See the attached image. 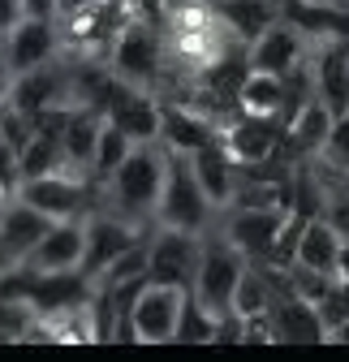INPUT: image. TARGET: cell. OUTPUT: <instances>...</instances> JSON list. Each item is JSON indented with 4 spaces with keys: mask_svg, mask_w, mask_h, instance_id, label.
<instances>
[{
    "mask_svg": "<svg viewBox=\"0 0 349 362\" xmlns=\"http://www.w3.org/2000/svg\"><path fill=\"white\" fill-rule=\"evenodd\" d=\"M26 18H48V22H61V0H22Z\"/></svg>",
    "mask_w": 349,
    "mask_h": 362,
    "instance_id": "28",
    "label": "cell"
},
{
    "mask_svg": "<svg viewBox=\"0 0 349 362\" xmlns=\"http://www.w3.org/2000/svg\"><path fill=\"white\" fill-rule=\"evenodd\" d=\"M311 74H315V95L336 117L349 112V39H315Z\"/></svg>",
    "mask_w": 349,
    "mask_h": 362,
    "instance_id": "14",
    "label": "cell"
},
{
    "mask_svg": "<svg viewBox=\"0 0 349 362\" xmlns=\"http://www.w3.org/2000/svg\"><path fill=\"white\" fill-rule=\"evenodd\" d=\"M237 104H242V112L276 117V121H280V108H285V74L250 69L246 82H242V90H237Z\"/></svg>",
    "mask_w": 349,
    "mask_h": 362,
    "instance_id": "22",
    "label": "cell"
},
{
    "mask_svg": "<svg viewBox=\"0 0 349 362\" xmlns=\"http://www.w3.org/2000/svg\"><path fill=\"white\" fill-rule=\"evenodd\" d=\"M9 48V69L13 74H26V69H39V65H52L65 48L61 39V22H48V18H22L13 26V35L5 39Z\"/></svg>",
    "mask_w": 349,
    "mask_h": 362,
    "instance_id": "13",
    "label": "cell"
},
{
    "mask_svg": "<svg viewBox=\"0 0 349 362\" xmlns=\"http://www.w3.org/2000/svg\"><path fill=\"white\" fill-rule=\"evenodd\" d=\"M246 57H250V69H268V74H293L302 61L311 57V39L302 35L293 22H276L272 30H264L250 48H246Z\"/></svg>",
    "mask_w": 349,
    "mask_h": 362,
    "instance_id": "15",
    "label": "cell"
},
{
    "mask_svg": "<svg viewBox=\"0 0 349 362\" xmlns=\"http://www.w3.org/2000/svg\"><path fill=\"white\" fill-rule=\"evenodd\" d=\"M39 306L26 298H0V341H35L39 337Z\"/></svg>",
    "mask_w": 349,
    "mask_h": 362,
    "instance_id": "25",
    "label": "cell"
},
{
    "mask_svg": "<svg viewBox=\"0 0 349 362\" xmlns=\"http://www.w3.org/2000/svg\"><path fill=\"white\" fill-rule=\"evenodd\" d=\"M9 267H18V259L9 255V246H5V238H0V272H9Z\"/></svg>",
    "mask_w": 349,
    "mask_h": 362,
    "instance_id": "32",
    "label": "cell"
},
{
    "mask_svg": "<svg viewBox=\"0 0 349 362\" xmlns=\"http://www.w3.org/2000/svg\"><path fill=\"white\" fill-rule=\"evenodd\" d=\"M52 216L48 211H39L35 203H26V199H9L5 207H0V238H5V246H9V255L22 263L43 238H48V229H52Z\"/></svg>",
    "mask_w": 349,
    "mask_h": 362,
    "instance_id": "16",
    "label": "cell"
},
{
    "mask_svg": "<svg viewBox=\"0 0 349 362\" xmlns=\"http://www.w3.org/2000/svg\"><path fill=\"white\" fill-rule=\"evenodd\" d=\"M26 18V9H22V0H0V39H9L13 35V26Z\"/></svg>",
    "mask_w": 349,
    "mask_h": 362,
    "instance_id": "27",
    "label": "cell"
},
{
    "mask_svg": "<svg viewBox=\"0 0 349 362\" xmlns=\"http://www.w3.org/2000/svg\"><path fill=\"white\" fill-rule=\"evenodd\" d=\"M211 5H215V0H211Z\"/></svg>",
    "mask_w": 349,
    "mask_h": 362,
    "instance_id": "33",
    "label": "cell"
},
{
    "mask_svg": "<svg viewBox=\"0 0 349 362\" xmlns=\"http://www.w3.org/2000/svg\"><path fill=\"white\" fill-rule=\"evenodd\" d=\"M332 125H336V112L319 100V95H311L307 104L297 108V117L285 125V139H289V151L297 156V160H315L324 147H328V134H332Z\"/></svg>",
    "mask_w": 349,
    "mask_h": 362,
    "instance_id": "20",
    "label": "cell"
},
{
    "mask_svg": "<svg viewBox=\"0 0 349 362\" xmlns=\"http://www.w3.org/2000/svg\"><path fill=\"white\" fill-rule=\"evenodd\" d=\"M215 139H220V121H215V117H207L203 108H194V104H186V100L160 95V143H164L168 151L194 156L199 147H207V143H215Z\"/></svg>",
    "mask_w": 349,
    "mask_h": 362,
    "instance_id": "12",
    "label": "cell"
},
{
    "mask_svg": "<svg viewBox=\"0 0 349 362\" xmlns=\"http://www.w3.org/2000/svg\"><path fill=\"white\" fill-rule=\"evenodd\" d=\"M18 199L35 203L52 220H73V216H86L91 207H100V186L91 181V173L69 164V168H52L43 177H26Z\"/></svg>",
    "mask_w": 349,
    "mask_h": 362,
    "instance_id": "5",
    "label": "cell"
},
{
    "mask_svg": "<svg viewBox=\"0 0 349 362\" xmlns=\"http://www.w3.org/2000/svg\"><path fill=\"white\" fill-rule=\"evenodd\" d=\"M319 160H328V164H336V168H349V112L336 117V125H332V134H328V147L319 151Z\"/></svg>",
    "mask_w": 349,
    "mask_h": 362,
    "instance_id": "26",
    "label": "cell"
},
{
    "mask_svg": "<svg viewBox=\"0 0 349 362\" xmlns=\"http://www.w3.org/2000/svg\"><path fill=\"white\" fill-rule=\"evenodd\" d=\"M199 5H211V0H164V18L182 13V9H199Z\"/></svg>",
    "mask_w": 349,
    "mask_h": 362,
    "instance_id": "29",
    "label": "cell"
},
{
    "mask_svg": "<svg viewBox=\"0 0 349 362\" xmlns=\"http://www.w3.org/2000/svg\"><path fill=\"white\" fill-rule=\"evenodd\" d=\"M147 233V224H134V220H125V216H117L112 207H91L86 211V259H82V272L86 276H100V272L121 255V250H129L138 238Z\"/></svg>",
    "mask_w": 349,
    "mask_h": 362,
    "instance_id": "9",
    "label": "cell"
},
{
    "mask_svg": "<svg viewBox=\"0 0 349 362\" xmlns=\"http://www.w3.org/2000/svg\"><path fill=\"white\" fill-rule=\"evenodd\" d=\"M246 267H250V259L211 224V229L203 233V259H199L190 293L203 306H211L215 315H225V310H233V293H237V281H242Z\"/></svg>",
    "mask_w": 349,
    "mask_h": 362,
    "instance_id": "4",
    "label": "cell"
},
{
    "mask_svg": "<svg viewBox=\"0 0 349 362\" xmlns=\"http://www.w3.org/2000/svg\"><path fill=\"white\" fill-rule=\"evenodd\" d=\"M220 143L229 147V156L237 164H264L276 160L280 143H285V125L276 117H254V112H233L220 125Z\"/></svg>",
    "mask_w": 349,
    "mask_h": 362,
    "instance_id": "10",
    "label": "cell"
},
{
    "mask_svg": "<svg viewBox=\"0 0 349 362\" xmlns=\"http://www.w3.org/2000/svg\"><path fill=\"white\" fill-rule=\"evenodd\" d=\"M203 259V233L190 229H172V224H155L151 229V263H147V276L160 285H194V272Z\"/></svg>",
    "mask_w": 349,
    "mask_h": 362,
    "instance_id": "8",
    "label": "cell"
},
{
    "mask_svg": "<svg viewBox=\"0 0 349 362\" xmlns=\"http://www.w3.org/2000/svg\"><path fill=\"white\" fill-rule=\"evenodd\" d=\"M164 173H168V147L160 139L134 143V151L125 156V164L100 186V203L112 207L117 216L151 229L155 207H160V190H164Z\"/></svg>",
    "mask_w": 349,
    "mask_h": 362,
    "instance_id": "1",
    "label": "cell"
},
{
    "mask_svg": "<svg viewBox=\"0 0 349 362\" xmlns=\"http://www.w3.org/2000/svg\"><path fill=\"white\" fill-rule=\"evenodd\" d=\"M220 207L207 199V190L199 186L194 164L186 151H168V173H164V190H160V207H155V224H172V229H190V233H207Z\"/></svg>",
    "mask_w": 349,
    "mask_h": 362,
    "instance_id": "3",
    "label": "cell"
},
{
    "mask_svg": "<svg viewBox=\"0 0 349 362\" xmlns=\"http://www.w3.org/2000/svg\"><path fill=\"white\" fill-rule=\"evenodd\" d=\"M177 341H182V345H211V341H220V315H215L211 306H203L194 293H186L182 324H177Z\"/></svg>",
    "mask_w": 349,
    "mask_h": 362,
    "instance_id": "24",
    "label": "cell"
},
{
    "mask_svg": "<svg viewBox=\"0 0 349 362\" xmlns=\"http://www.w3.org/2000/svg\"><path fill=\"white\" fill-rule=\"evenodd\" d=\"M9 78H13V69H9V48H5V39H0V90L9 86Z\"/></svg>",
    "mask_w": 349,
    "mask_h": 362,
    "instance_id": "30",
    "label": "cell"
},
{
    "mask_svg": "<svg viewBox=\"0 0 349 362\" xmlns=\"http://www.w3.org/2000/svg\"><path fill=\"white\" fill-rule=\"evenodd\" d=\"M285 220H289V207L285 203H272V207L233 203V207H225L220 216H215V229H220L246 259H272Z\"/></svg>",
    "mask_w": 349,
    "mask_h": 362,
    "instance_id": "6",
    "label": "cell"
},
{
    "mask_svg": "<svg viewBox=\"0 0 349 362\" xmlns=\"http://www.w3.org/2000/svg\"><path fill=\"white\" fill-rule=\"evenodd\" d=\"M104 65L129 82V86H143V90H164L168 82V43H164V22L151 18H125L121 30L112 35V48L104 57Z\"/></svg>",
    "mask_w": 349,
    "mask_h": 362,
    "instance_id": "2",
    "label": "cell"
},
{
    "mask_svg": "<svg viewBox=\"0 0 349 362\" xmlns=\"http://www.w3.org/2000/svg\"><path fill=\"white\" fill-rule=\"evenodd\" d=\"M341 242H345V233L336 229L328 216H311V220H307V229H302V242H297L293 263L311 267V272H328V276H336Z\"/></svg>",
    "mask_w": 349,
    "mask_h": 362,
    "instance_id": "21",
    "label": "cell"
},
{
    "mask_svg": "<svg viewBox=\"0 0 349 362\" xmlns=\"http://www.w3.org/2000/svg\"><path fill=\"white\" fill-rule=\"evenodd\" d=\"M82 259H86V216H73L57 220L48 238L22 259V267H30L35 276H52V272H82Z\"/></svg>",
    "mask_w": 349,
    "mask_h": 362,
    "instance_id": "11",
    "label": "cell"
},
{
    "mask_svg": "<svg viewBox=\"0 0 349 362\" xmlns=\"http://www.w3.org/2000/svg\"><path fill=\"white\" fill-rule=\"evenodd\" d=\"M186 293L182 285H160V281H147L134 310H129V328H134V341L143 345H168L177 341V324H182V306H186Z\"/></svg>",
    "mask_w": 349,
    "mask_h": 362,
    "instance_id": "7",
    "label": "cell"
},
{
    "mask_svg": "<svg viewBox=\"0 0 349 362\" xmlns=\"http://www.w3.org/2000/svg\"><path fill=\"white\" fill-rule=\"evenodd\" d=\"M211 9L220 13L225 30H229L237 43H246V48H250V43L264 35V30H272V26L285 18L280 0H215Z\"/></svg>",
    "mask_w": 349,
    "mask_h": 362,
    "instance_id": "19",
    "label": "cell"
},
{
    "mask_svg": "<svg viewBox=\"0 0 349 362\" xmlns=\"http://www.w3.org/2000/svg\"><path fill=\"white\" fill-rule=\"evenodd\" d=\"M190 164H194V177H199V186L207 190V199L225 211V207L233 203V194H237V177H242V168H237V160L229 156V147L215 139V143L199 147V151L190 156Z\"/></svg>",
    "mask_w": 349,
    "mask_h": 362,
    "instance_id": "17",
    "label": "cell"
},
{
    "mask_svg": "<svg viewBox=\"0 0 349 362\" xmlns=\"http://www.w3.org/2000/svg\"><path fill=\"white\" fill-rule=\"evenodd\" d=\"M328 345H349V320H341V324L328 332Z\"/></svg>",
    "mask_w": 349,
    "mask_h": 362,
    "instance_id": "31",
    "label": "cell"
},
{
    "mask_svg": "<svg viewBox=\"0 0 349 362\" xmlns=\"http://www.w3.org/2000/svg\"><path fill=\"white\" fill-rule=\"evenodd\" d=\"M134 134H125L117 121H104V129H100V139H95V156H91V181L95 186H104V181L125 164V156L134 151Z\"/></svg>",
    "mask_w": 349,
    "mask_h": 362,
    "instance_id": "23",
    "label": "cell"
},
{
    "mask_svg": "<svg viewBox=\"0 0 349 362\" xmlns=\"http://www.w3.org/2000/svg\"><path fill=\"white\" fill-rule=\"evenodd\" d=\"M285 22H293L311 43L315 39H349V5L336 0H280Z\"/></svg>",
    "mask_w": 349,
    "mask_h": 362,
    "instance_id": "18",
    "label": "cell"
}]
</instances>
